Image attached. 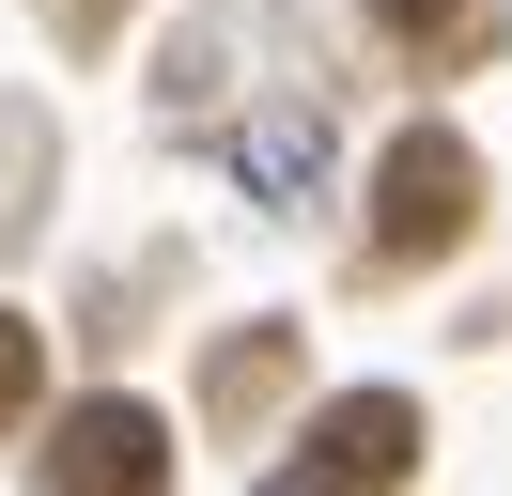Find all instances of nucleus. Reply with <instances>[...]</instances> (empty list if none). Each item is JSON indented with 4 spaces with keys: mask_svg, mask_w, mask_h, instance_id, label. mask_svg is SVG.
I'll use <instances>...</instances> for the list:
<instances>
[{
    "mask_svg": "<svg viewBox=\"0 0 512 496\" xmlns=\"http://www.w3.org/2000/svg\"><path fill=\"white\" fill-rule=\"evenodd\" d=\"M466 217H481V155L450 140V124H419V140H388L357 248H373V264H450V248H466Z\"/></svg>",
    "mask_w": 512,
    "mask_h": 496,
    "instance_id": "obj_1",
    "label": "nucleus"
},
{
    "mask_svg": "<svg viewBox=\"0 0 512 496\" xmlns=\"http://www.w3.org/2000/svg\"><path fill=\"white\" fill-rule=\"evenodd\" d=\"M47 481H63V496H156L171 481V419H156V403H63Z\"/></svg>",
    "mask_w": 512,
    "mask_h": 496,
    "instance_id": "obj_2",
    "label": "nucleus"
},
{
    "mask_svg": "<svg viewBox=\"0 0 512 496\" xmlns=\"http://www.w3.org/2000/svg\"><path fill=\"white\" fill-rule=\"evenodd\" d=\"M404 465H419V403H404V388H373V403H326L311 450H295L280 481H295V496H326V481H404Z\"/></svg>",
    "mask_w": 512,
    "mask_h": 496,
    "instance_id": "obj_3",
    "label": "nucleus"
},
{
    "mask_svg": "<svg viewBox=\"0 0 512 496\" xmlns=\"http://www.w3.org/2000/svg\"><path fill=\"white\" fill-rule=\"evenodd\" d=\"M295 388V341L280 326H249V341H218V419H264V403Z\"/></svg>",
    "mask_w": 512,
    "mask_h": 496,
    "instance_id": "obj_5",
    "label": "nucleus"
},
{
    "mask_svg": "<svg viewBox=\"0 0 512 496\" xmlns=\"http://www.w3.org/2000/svg\"><path fill=\"white\" fill-rule=\"evenodd\" d=\"M32 403H47V341H32V326H16V310H0V434L32 419Z\"/></svg>",
    "mask_w": 512,
    "mask_h": 496,
    "instance_id": "obj_6",
    "label": "nucleus"
},
{
    "mask_svg": "<svg viewBox=\"0 0 512 496\" xmlns=\"http://www.w3.org/2000/svg\"><path fill=\"white\" fill-rule=\"evenodd\" d=\"M373 31L419 62V78H450V62H481V47H497V0H373Z\"/></svg>",
    "mask_w": 512,
    "mask_h": 496,
    "instance_id": "obj_4",
    "label": "nucleus"
}]
</instances>
